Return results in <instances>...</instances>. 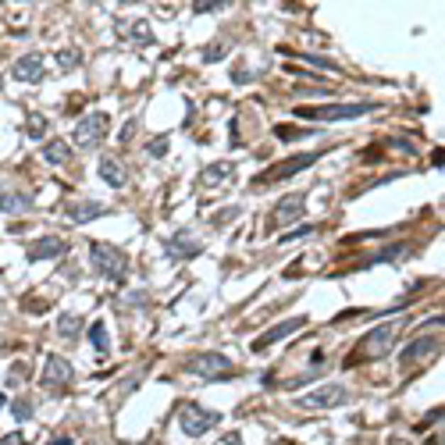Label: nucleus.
I'll return each mask as SVG.
<instances>
[{"instance_id": "11", "label": "nucleus", "mask_w": 445, "mask_h": 445, "mask_svg": "<svg viewBox=\"0 0 445 445\" xmlns=\"http://www.w3.org/2000/svg\"><path fill=\"white\" fill-rule=\"evenodd\" d=\"M317 164V153H296L292 160H285V164H278V167H271V171H264L253 185H268V182H282V178H289V175H300V171H307V167H314Z\"/></svg>"}, {"instance_id": "21", "label": "nucleus", "mask_w": 445, "mask_h": 445, "mask_svg": "<svg viewBox=\"0 0 445 445\" xmlns=\"http://www.w3.org/2000/svg\"><path fill=\"white\" fill-rule=\"evenodd\" d=\"M79 331H82V317H79V314H61V317H57V335H61V339L75 342Z\"/></svg>"}, {"instance_id": "35", "label": "nucleus", "mask_w": 445, "mask_h": 445, "mask_svg": "<svg viewBox=\"0 0 445 445\" xmlns=\"http://www.w3.org/2000/svg\"><path fill=\"white\" fill-rule=\"evenodd\" d=\"M11 410H15V417H22V420H26V417H29V399H18Z\"/></svg>"}, {"instance_id": "6", "label": "nucleus", "mask_w": 445, "mask_h": 445, "mask_svg": "<svg viewBox=\"0 0 445 445\" xmlns=\"http://www.w3.org/2000/svg\"><path fill=\"white\" fill-rule=\"evenodd\" d=\"M107 128H111V118H107L104 111H93V114H86V118L75 125L72 139H75V146H82V150H97V143L107 139Z\"/></svg>"}, {"instance_id": "2", "label": "nucleus", "mask_w": 445, "mask_h": 445, "mask_svg": "<svg viewBox=\"0 0 445 445\" xmlns=\"http://www.w3.org/2000/svg\"><path fill=\"white\" fill-rule=\"evenodd\" d=\"M395 331H399V324H392V321H385L381 328H370V331L360 339V346L349 353L346 367H353V363H360V360H374V356L388 353V346L395 342Z\"/></svg>"}, {"instance_id": "7", "label": "nucleus", "mask_w": 445, "mask_h": 445, "mask_svg": "<svg viewBox=\"0 0 445 445\" xmlns=\"http://www.w3.org/2000/svg\"><path fill=\"white\" fill-rule=\"evenodd\" d=\"M346 402H349V388L346 385H317L314 392L296 399L300 410H335V406H346Z\"/></svg>"}, {"instance_id": "28", "label": "nucleus", "mask_w": 445, "mask_h": 445, "mask_svg": "<svg viewBox=\"0 0 445 445\" xmlns=\"http://www.w3.org/2000/svg\"><path fill=\"white\" fill-rule=\"evenodd\" d=\"M132 36H136V43H150V26H146V22H136V26H132Z\"/></svg>"}, {"instance_id": "22", "label": "nucleus", "mask_w": 445, "mask_h": 445, "mask_svg": "<svg viewBox=\"0 0 445 445\" xmlns=\"http://www.w3.org/2000/svg\"><path fill=\"white\" fill-rule=\"evenodd\" d=\"M86 335H89V342H93V349H97L100 356L111 353V339H107V324H104V321H93Z\"/></svg>"}, {"instance_id": "13", "label": "nucleus", "mask_w": 445, "mask_h": 445, "mask_svg": "<svg viewBox=\"0 0 445 445\" xmlns=\"http://www.w3.org/2000/svg\"><path fill=\"white\" fill-rule=\"evenodd\" d=\"M300 328H307V317H289V321H282V324H275L271 331H264V335H257V339H253V349H257V353H264L268 346H275V342H282V339H289V335H296Z\"/></svg>"}, {"instance_id": "26", "label": "nucleus", "mask_w": 445, "mask_h": 445, "mask_svg": "<svg viewBox=\"0 0 445 445\" xmlns=\"http://www.w3.org/2000/svg\"><path fill=\"white\" fill-rule=\"evenodd\" d=\"M402 253H406V246H388V250L374 253V257H370L367 264H378V260H395V257H402ZM367 264H363V268H367Z\"/></svg>"}, {"instance_id": "33", "label": "nucleus", "mask_w": 445, "mask_h": 445, "mask_svg": "<svg viewBox=\"0 0 445 445\" xmlns=\"http://www.w3.org/2000/svg\"><path fill=\"white\" fill-rule=\"evenodd\" d=\"M307 236H314V225H303L300 232H292V236H285L282 243H296V239H307Z\"/></svg>"}, {"instance_id": "10", "label": "nucleus", "mask_w": 445, "mask_h": 445, "mask_svg": "<svg viewBox=\"0 0 445 445\" xmlns=\"http://www.w3.org/2000/svg\"><path fill=\"white\" fill-rule=\"evenodd\" d=\"M72 378H75L72 363H68L65 356L50 353V356H47V363H43V374H40V385H43V388H65V385H72Z\"/></svg>"}, {"instance_id": "3", "label": "nucleus", "mask_w": 445, "mask_h": 445, "mask_svg": "<svg viewBox=\"0 0 445 445\" xmlns=\"http://www.w3.org/2000/svg\"><path fill=\"white\" fill-rule=\"evenodd\" d=\"M221 424V413L217 410H203V406H196V402H182L178 406V427H182V434H189V438H199V434H207L210 427H217Z\"/></svg>"}, {"instance_id": "17", "label": "nucleus", "mask_w": 445, "mask_h": 445, "mask_svg": "<svg viewBox=\"0 0 445 445\" xmlns=\"http://www.w3.org/2000/svg\"><path fill=\"white\" fill-rule=\"evenodd\" d=\"M65 253H68V243L57 239V236H47V239H40L36 246H29V257H33V260H54V257H65Z\"/></svg>"}, {"instance_id": "14", "label": "nucleus", "mask_w": 445, "mask_h": 445, "mask_svg": "<svg viewBox=\"0 0 445 445\" xmlns=\"http://www.w3.org/2000/svg\"><path fill=\"white\" fill-rule=\"evenodd\" d=\"M97 175L104 178V185H111V189H125L128 185V171H125V164L118 160V157H100V164H97Z\"/></svg>"}, {"instance_id": "19", "label": "nucleus", "mask_w": 445, "mask_h": 445, "mask_svg": "<svg viewBox=\"0 0 445 445\" xmlns=\"http://www.w3.org/2000/svg\"><path fill=\"white\" fill-rule=\"evenodd\" d=\"M29 207H33L29 192H0V214H18V210H29Z\"/></svg>"}, {"instance_id": "31", "label": "nucleus", "mask_w": 445, "mask_h": 445, "mask_svg": "<svg viewBox=\"0 0 445 445\" xmlns=\"http://www.w3.org/2000/svg\"><path fill=\"white\" fill-rule=\"evenodd\" d=\"M225 54H229V47H207V50H203V61H221Z\"/></svg>"}, {"instance_id": "32", "label": "nucleus", "mask_w": 445, "mask_h": 445, "mask_svg": "<svg viewBox=\"0 0 445 445\" xmlns=\"http://www.w3.org/2000/svg\"><path fill=\"white\" fill-rule=\"evenodd\" d=\"M0 445H26V434H22V431H11V434H0Z\"/></svg>"}, {"instance_id": "12", "label": "nucleus", "mask_w": 445, "mask_h": 445, "mask_svg": "<svg viewBox=\"0 0 445 445\" xmlns=\"http://www.w3.org/2000/svg\"><path fill=\"white\" fill-rule=\"evenodd\" d=\"M43 75H47V61L40 54H26L11 65V79H18V82L33 86V82H43Z\"/></svg>"}, {"instance_id": "5", "label": "nucleus", "mask_w": 445, "mask_h": 445, "mask_svg": "<svg viewBox=\"0 0 445 445\" xmlns=\"http://www.w3.org/2000/svg\"><path fill=\"white\" fill-rule=\"evenodd\" d=\"M378 111V104H328V107H300L296 118H317V121H342V118H363Z\"/></svg>"}, {"instance_id": "1", "label": "nucleus", "mask_w": 445, "mask_h": 445, "mask_svg": "<svg viewBox=\"0 0 445 445\" xmlns=\"http://www.w3.org/2000/svg\"><path fill=\"white\" fill-rule=\"evenodd\" d=\"M89 260L111 282H125V275H128V257L114 243H89Z\"/></svg>"}, {"instance_id": "27", "label": "nucleus", "mask_w": 445, "mask_h": 445, "mask_svg": "<svg viewBox=\"0 0 445 445\" xmlns=\"http://www.w3.org/2000/svg\"><path fill=\"white\" fill-rule=\"evenodd\" d=\"M300 61H310V65H317V68H324V72H339V65H331V61H324V57H310V54H296Z\"/></svg>"}, {"instance_id": "20", "label": "nucleus", "mask_w": 445, "mask_h": 445, "mask_svg": "<svg viewBox=\"0 0 445 445\" xmlns=\"http://www.w3.org/2000/svg\"><path fill=\"white\" fill-rule=\"evenodd\" d=\"M43 160H47V164H68V160H72L68 139H50V143L43 146Z\"/></svg>"}, {"instance_id": "9", "label": "nucleus", "mask_w": 445, "mask_h": 445, "mask_svg": "<svg viewBox=\"0 0 445 445\" xmlns=\"http://www.w3.org/2000/svg\"><path fill=\"white\" fill-rule=\"evenodd\" d=\"M438 349H441V342H438L434 335H420V339H413V342H406V346H402V353H399V367H402V370L420 367V363H424V360H431Z\"/></svg>"}, {"instance_id": "25", "label": "nucleus", "mask_w": 445, "mask_h": 445, "mask_svg": "<svg viewBox=\"0 0 445 445\" xmlns=\"http://www.w3.org/2000/svg\"><path fill=\"white\" fill-rule=\"evenodd\" d=\"M275 136L289 143V139H303V136H314V128H292V125H278V128H275Z\"/></svg>"}, {"instance_id": "15", "label": "nucleus", "mask_w": 445, "mask_h": 445, "mask_svg": "<svg viewBox=\"0 0 445 445\" xmlns=\"http://www.w3.org/2000/svg\"><path fill=\"white\" fill-rule=\"evenodd\" d=\"M236 171H239L236 160H214V164L203 171V185H207V189H225V185L236 178Z\"/></svg>"}, {"instance_id": "4", "label": "nucleus", "mask_w": 445, "mask_h": 445, "mask_svg": "<svg viewBox=\"0 0 445 445\" xmlns=\"http://www.w3.org/2000/svg\"><path fill=\"white\" fill-rule=\"evenodd\" d=\"M185 370H189V374H203V378L217 381V378L236 374V363H232L225 353H196V356H189V360H185Z\"/></svg>"}, {"instance_id": "8", "label": "nucleus", "mask_w": 445, "mask_h": 445, "mask_svg": "<svg viewBox=\"0 0 445 445\" xmlns=\"http://www.w3.org/2000/svg\"><path fill=\"white\" fill-rule=\"evenodd\" d=\"M303 210H307V196L303 192H289V196H282L278 203H275V210H271V217H268V232H278V229H285V225H296V221L303 217Z\"/></svg>"}, {"instance_id": "29", "label": "nucleus", "mask_w": 445, "mask_h": 445, "mask_svg": "<svg viewBox=\"0 0 445 445\" xmlns=\"http://www.w3.org/2000/svg\"><path fill=\"white\" fill-rule=\"evenodd\" d=\"M43 132H47V118H29V136L40 139Z\"/></svg>"}, {"instance_id": "16", "label": "nucleus", "mask_w": 445, "mask_h": 445, "mask_svg": "<svg viewBox=\"0 0 445 445\" xmlns=\"http://www.w3.org/2000/svg\"><path fill=\"white\" fill-rule=\"evenodd\" d=\"M104 214H107V207H104V203H97V199L68 203V221H72V225H86V221H93V217H104Z\"/></svg>"}, {"instance_id": "34", "label": "nucleus", "mask_w": 445, "mask_h": 445, "mask_svg": "<svg viewBox=\"0 0 445 445\" xmlns=\"http://www.w3.org/2000/svg\"><path fill=\"white\" fill-rule=\"evenodd\" d=\"M221 8H225V4H207V0H199V4H192V11H196V15H207V11H221Z\"/></svg>"}, {"instance_id": "23", "label": "nucleus", "mask_w": 445, "mask_h": 445, "mask_svg": "<svg viewBox=\"0 0 445 445\" xmlns=\"http://www.w3.org/2000/svg\"><path fill=\"white\" fill-rule=\"evenodd\" d=\"M239 214H243V207H221V210L210 217V229H225V225H232V221H239Z\"/></svg>"}, {"instance_id": "24", "label": "nucleus", "mask_w": 445, "mask_h": 445, "mask_svg": "<svg viewBox=\"0 0 445 445\" xmlns=\"http://www.w3.org/2000/svg\"><path fill=\"white\" fill-rule=\"evenodd\" d=\"M79 61H82V54H79L75 47H65V50H57V65H61L65 72H68V68H75Z\"/></svg>"}, {"instance_id": "36", "label": "nucleus", "mask_w": 445, "mask_h": 445, "mask_svg": "<svg viewBox=\"0 0 445 445\" xmlns=\"http://www.w3.org/2000/svg\"><path fill=\"white\" fill-rule=\"evenodd\" d=\"M50 445H72V438H68V434H57V438H54Z\"/></svg>"}, {"instance_id": "18", "label": "nucleus", "mask_w": 445, "mask_h": 445, "mask_svg": "<svg viewBox=\"0 0 445 445\" xmlns=\"http://www.w3.org/2000/svg\"><path fill=\"white\" fill-rule=\"evenodd\" d=\"M167 250H171V257H182V260H192V257L203 253V246H199L189 232H175L171 243H167Z\"/></svg>"}, {"instance_id": "30", "label": "nucleus", "mask_w": 445, "mask_h": 445, "mask_svg": "<svg viewBox=\"0 0 445 445\" xmlns=\"http://www.w3.org/2000/svg\"><path fill=\"white\" fill-rule=\"evenodd\" d=\"M153 157H164L167 153V136H160V139H150V146H146Z\"/></svg>"}, {"instance_id": "37", "label": "nucleus", "mask_w": 445, "mask_h": 445, "mask_svg": "<svg viewBox=\"0 0 445 445\" xmlns=\"http://www.w3.org/2000/svg\"><path fill=\"white\" fill-rule=\"evenodd\" d=\"M388 445H410L406 438H388Z\"/></svg>"}]
</instances>
